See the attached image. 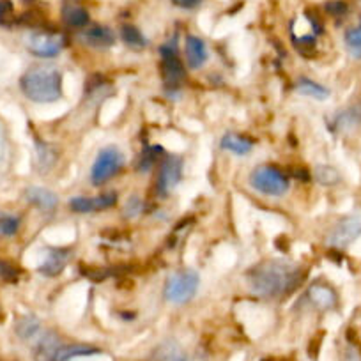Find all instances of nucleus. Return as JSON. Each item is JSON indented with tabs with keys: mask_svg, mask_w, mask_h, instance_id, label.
<instances>
[{
	"mask_svg": "<svg viewBox=\"0 0 361 361\" xmlns=\"http://www.w3.org/2000/svg\"><path fill=\"white\" fill-rule=\"evenodd\" d=\"M248 286L257 296L266 300H279L298 287L301 282V269L298 264L287 260H266L248 271Z\"/></svg>",
	"mask_w": 361,
	"mask_h": 361,
	"instance_id": "1",
	"label": "nucleus"
},
{
	"mask_svg": "<svg viewBox=\"0 0 361 361\" xmlns=\"http://www.w3.org/2000/svg\"><path fill=\"white\" fill-rule=\"evenodd\" d=\"M23 96L34 103H55L62 98V75L50 66H36L25 71L20 78Z\"/></svg>",
	"mask_w": 361,
	"mask_h": 361,
	"instance_id": "2",
	"label": "nucleus"
},
{
	"mask_svg": "<svg viewBox=\"0 0 361 361\" xmlns=\"http://www.w3.org/2000/svg\"><path fill=\"white\" fill-rule=\"evenodd\" d=\"M200 287V275L195 269H180L169 276L163 296L172 305H186L197 296Z\"/></svg>",
	"mask_w": 361,
	"mask_h": 361,
	"instance_id": "3",
	"label": "nucleus"
},
{
	"mask_svg": "<svg viewBox=\"0 0 361 361\" xmlns=\"http://www.w3.org/2000/svg\"><path fill=\"white\" fill-rule=\"evenodd\" d=\"M253 190L267 197H282L289 190V179L283 172L271 165H260L250 176Z\"/></svg>",
	"mask_w": 361,
	"mask_h": 361,
	"instance_id": "4",
	"label": "nucleus"
},
{
	"mask_svg": "<svg viewBox=\"0 0 361 361\" xmlns=\"http://www.w3.org/2000/svg\"><path fill=\"white\" fill-rule=\"evenodd\" d=\"M123 165L124 156L119 147H116V145L103 147L98 152V156H96L92 166H90V180H92V185L99 186L109 179H112L114 176L121 172Z\"/></svg>",
	"mask_w": 361,
	"mask_h": 361,
	"instance_id": "5",
	"label": "nucleus"
},
{
	"mask_svg": "<svg viewBox=\"0 0 361 361\" xmlns=\"http://www.w3.org/2000/svg\"><path fill=\"white\" fill-rule=\"evenodd\" d=\"M159 54H161L163 59V78H165L166 87L170 90L179 89L180 82L186 76V69L183 62H180L179 55H177V41L170 39L169 43L163 44L159 48Z\"/></svg>",
	"mask_w": 361,
	"mask_h": 361,
	"instance_id": "6",
	"label": "nucleus"
},
{
	"mask_svg": "<svg viewBox=\"0 0 361 361\" xmlns=\"http://www.w3.org/2000/svg\"><path fill=\"white\" fill-rule=\"evenodd\" d=\"M361 235V211L342 218L335 227L329 231L328 243L333 248H347Z\"/></svg>",
	"mask_w": 361,
	"mask_h": 361,
	"instance_id": "7",
	"label": "nucleus"
},
{
	"mask_svg": "<svg viewBox=\"0 0 361 361\" xmlns=\"http://www.w3.org/2000/svg\"><path fill=\"white\" fill-rule=\"evenodd\" d=\"M66 39L62 34L57 32H32L27 39V48H29L30 54L34 57H39V59H54L57 57L59 54L62 51L64 48Z\"/></svg>",
	"mask_w": 361,
	"mask_h": 361,
	"instance_id": "8",
	"label": "nucleus"
},
{
	"mask_svg": "<svg viewBox=\"0 0 361 361\" xmlns=\"http://www.w3.org/2000/svg\"><path fill=\"white\" fill-rule=\"evenodd\" d=\"M183 177V159L179 156H166L158 173V192L169 195Z\"/></svg>",
	"mask_w": 361,
	"mask_h": 361,
	"instance_id": "9",
	"label": "nucleus"
},
{
	"mask_svg": "<svg viewBox=\"0 0 361 361\" xmlns=\"http://www.w3.org/2000/svg\"><path fill=\"white\" fill-rule=\"evenodd\" d=\"M117 204V193L110 192V193H103V195L98 197H75L69 202V207H71L75 213H98V211H105L110 209Z\"/></svg>",
	"mask_w": 361,
	"mask_h": 361,
	"instance_id": "10",
	"label": "nucleus"
},
{
	"mask_svg": "<svg viewBox=\"0 0 361 361\" xmlns=\"http://www.w3.org/2000/svg\"><path fill=\"white\" fill-rule=\"evenodd\" d=\"M307 298L317 310H331V308H335L336 301H338L335 289L331 286H328L326 282L312 283L308 287Z\"/></svg>",
	"mask_w": 361,
	"mask_h": 361,
	"instance_id": "11",
	"label": "nucleus"
},
{
	"mask_svg": "<svg viewBox=\"0 0 361 361\" xmlns=\"http://www.w3.org/2000/svg\"><path fill=\"white\" fill-rule=\"evenodd\" d=\"M80 39L92 48H110L116 44V34L105 25H90L83 29Z\"/></svg>",
	"mask_w": 361,
	"mask_h": 361,
	"instance_id": "12",
	"label": "nucleus"
},
{
	"mask_svg": "<svg viewBox=\"0 0 361 361\" xmlns=\"http://www.w3.org/2000/svg\"><path fill=\"white\" fill-rule=\"evenodd\" d=\"M25 199L43 213H54L59 207V197L43 186H30L25 190Z\"/></svg>",
	"mask_w": 361,
	"mask_h": 361,
	"instance_id": "13",
	"label": "nucleus"
},
{
	"mask_svg": "<svg viewBox=\"0 0 361 361\" xmlns=\"http://www.w3.org/2000/svg\"><path fill=\"white\" fill-rule=\"evenodd\" d=\"M71 250L68 248H54L48 252L44 262L39 266V273L44 276H59L64 271L66 264L71 259Z\"/></svg>",
	"mask_w": 361,
	"mask_h": 361,
	"instance_id": "14",
	"label": "nucleus"
},
{
	"mask_svg": "<svg viewBox=\"0 0 361 361\" xmlns=\"http://www.w3.org/2000/svg\"><path fill=\"white\" fill-rule=\"evenodd\" d=\"M62 342L55 333H41L39 338L34 343V360L36 361H54L55 354L61 349Z\"/></svg>",
	"mask_w": 361,
	"mask_h": 361,
	"instance_id": "15",
	"label": "nucleus"
},
{
	"mask_svg": "<svg viewBox=\"0 0 361 361\" xmlns=\"http://www.w3.org/2000/svg\"><path fill=\"white\" fill-rule=\"evenodd\" d=\"M185 54L188 66L192 69H199L206 64L207 57V47L204 43V39H200L199 36H188L185 41Z\"/></svg>",
	"mask_w": 361,
	"mask_h": 361,
	"instance_id": "16",
	"label": "nucleus"
},
{
	"mask_svg": "<svg viewBox=\"0 0 361 361\" xmlns=\"http://www.w3.org/2000/svg\"><path fill=\"white\" fill-rule=\"evenodd\" d=\"M62 22L71 29H85V27H89L90 15L83 6L66 4L62 8Z\"/></svg>",
	"mask_w": 361,
	"mask_h": 361,
	"instance_id": "17",
	"label": "nucleus"
},
{
	"mask_svg": "<svg viewBox=\"0 0 361 361\" xmlns=\"http://www.w3.org/2000/svg\"><path fill=\"white\" fill-rule=\"evenodd\" d=\"M102 350L98 347L87 345V343H69V345H64L62 343L61 349L55 354L54 361H73L76 357H87V356H94V354H99Z\"/></svg>",
	"mask_w": 361,
	"mask_h": 361,
	"instance_id": "18",
	"label": "nucleus"
},
{
	"mask_svg": "<svg viewBox=\"0 0 361 361\" xmlns=\"http://www.w3.org/2000/svg\"><path fill=\"white\" fill-rule=\"evenodd\" d=\"M220 147L235 156H246L248 152H252L253 144L252 140L238 133H225L220 140Z\"/></svg>",
	"mask_w": 361,
	"mask_h": 361,
	"instance_id": "19",
	"label": "nucleus"
},
{
	"mask_svg": "<svg viewBox=\"0 0 361 361\" xmlns=\"http://www.w3.org/2000/svg\"><path fill=\"white\" fill-rule=\"evenodd\" d=\"M331 124L333 128H335V131H349V130H354L356 126H360L361 105H354L350 106V109H345L340 114H336Z\"/></svg>",
	"mask_w": 361,
	"mask_h": 361,
	"instance_id": "20",
	"label": "nucleus"
},
{
	"mask_svg": "<svg viewBox=\"0 0 361 361\" xmlns=\"http://www.w3.org/2000/svg\"><path fill=\"white\" fill-rule=\"evenodd\" d=\"M296 90L301 96H307V98L315 99V102H326V99L331 96L328 87L321 85V83L314 82L310 78H300L296 83Z\"/></svg>",
	"mask_w": 361,
	"mask_h": 361,
	"instance_id": "21",
	"label": "nucleus"
},
{
	"mask_svg": "<svg viewBox=\"0 0 361 361\" xmlns=\"http://www.w3.org/2000/svg\"><path fill=\"white\" fill-rule=\"evenodd\" d=\"M121 39H123L128 47L133 48V50H144V48L147 47V37L144 36V32H142L138 27L131 25V23H124V25L121 27Z\"/></svg>",
	"mask_w": 361,
	"mask_h": 361,
	"instance_id": "22",
	"label": "nucleus"
},
{
	"mask_svg": "<svg viewBox=\"0 0 361 361\" xmlns=\"http://www.w3.org/2000/svg\"><path fill=\"white\" fill-rule=\"evenodd\" d=\"M16 335L22 340H37L41 335V322L39 319L32 317V315H27V317H22L18 322H16Z\"/></svg>",
	"mask_w": 361,
	"mask_h": 361,
	"instance_id": "23",
	"label": "nucleus"
},
{
	"mask_svg": "<svg viewBox=\"0 0 361 361\" xmlns=\"http://www.w3.org/2000/svg\"><path fill=\"white\" fill-rule=\"evenodd\" d=\"M158 361H206L199 356H192V354L180 350L176 343H165L158 349Z\"/></svg>",
	"mask_w": 361,
	"mask_h": 361,
	"instance_id": "24",
	"label": "nucleus"
},
{
	"mask_svg": "<svg viewBox=\"0 0 361 361\" xmlns=\"http://www.w3.org/2000/svg\"><path fill=\"white\" fill-rule=\"evenodd\" d=\"M315 179L324 186H333V185H338L340 183V173L335 166L331 165H319L315 166V172H314Z\"/></svg>",
	"mask_w": 361,
	"mask_h": 361,
	"instance_id": "25",
	"label": "nucleus"
},
{
	"mask_svg": "<svg viewBox=\"0 0 361 361\" xmlns=\"http://www.w3.org/2000/svg\"><path fill=\"white\" fill-rule=\"evenodd\" d=\"M161 151L163 149L158 147V145H154V147H145L144 152H142L137 169L140 170V172H147V170H151L152 165H156V163L159 161V158H161L163 154Z\"/></svg>",
	"mask_w": 361,
	"mask_h": 361,
	"instance_id": "26",
	"label": "nucleus"
},
{
	"mask_svg": "<svg viewBox=\"0 0 361 361\" xmlns=\"http://www.w3.org/2000/svg\"><path fill=\"white\" fill-rule=\"evenodd\" d=\"M345 47L350 55L361 59V27L356 25L345 32Z\"/></svg>",
	"mask_w": 361,
	"mask_h": 361,
	"instance_id": "27",
	"label": "nucleus"
},
{
	"mask_svg": "<svg viewBox=\"0 0 361 361\" xmlns=\"http://www.w3.org/2000/svg\"><path fill=\"white\" fill-rule=\"evenodd\" d=\"M20 231V218L8 213H0V235L13 238Z\"/></svg>",
	"mask_w": 361,
	"mask_h": 361,
	"instance_id": "28",
	"label": "nucleus"
},
{
	"mask_svg": "<svg viewBox=\"0 0 361 361\" xmlns=\"http://www.w3.org/2000/svg\"><path fill=\"white\" fill-rule=\"evenodd\" d=\"M324 9L329 16H333V18L336 20L343 18V16L349 13V6H347L343 0H331V2H326Z\"/></svg>",
	"mask_w": 361,
	"mask_h": 361,
	"instance_id": "29",
	"label": "nucleus"
},
{
	"mask_svg": "<svg viewBox=\"0 0 361 361\" xmlns=\"http://www.w3.org/2000/svg\"><path fill=\"white\" fill-rule=\"evenodd\" d=\"M37 159H39V165L44 169H50L55 163V154L51 151L50 145L47 144H37Z\"/></svg>",
	"mask_w": 361,
	"mask_h": 361,
	"instance_id": "30",
	"label": "nucleus"
},
{
	"mask_svg": "<svg viewBox=\"0 0 361 361\" xmlns=\"http://www.w3.org/2000/svg\"><path fill=\"white\" fill-rule=\"evenodd\" d=\"M142 209H144L142 200L138 199V197H131V199L126 202V206H124V216L135 218L142 213Z\"/></svg>",
	"mask_w": 361,
	"mask_h": 361,
	"instance_id": "31",
	"label": "nucleus"
},
{
	"mask_svg": "<svg viewBox=\"0 0 361 361\" xmlns=\"http://www.w3.org/2000/svg\"><path fill=\"white\" fill-rule=\"evenodd\" d=\"M293 44L300 51H308L315 47V36H301V37H293Z\"/></svg>",
	"mask_w": 361,
	"mask_h": 361,
	"instance_id": "32",
	"label": "nucleus"
},
{
	"mask_svg": "<svg viewBox=\"0 0 361 361\" xmlns=\"http://www.w3.org/2000/svg\"><path fill=\"white\" fill-rule=\"evenodd\" d=\"M13 15V4L9 0H0V25L8 23Z\"/></svg>",
	"mask_w": 361,
	"mask_h": 361,
	"instance_id": "33",
	"label": "nucleus"
},
{
	"mask_svg": "<svg viewBox=\"0 0 361 361\" xmlns=\"http://www.w3.org/2000/svg\"><path fill=\"white\" fill-rule=\"evenodd\" d=\"M176 8L186 9V11H192V9L199 8L202 4V0H170Z\"/></svg>",
	"mask_w": 361,
	"mask_h": 361,
	"instance_id": "34",
	"label": "nucleus"
},
{
	"mask_svg": "<svg viewBox=\"0 0 361 361\" xmlns=\"http://www.w3.org/2000/svg\"><path fill=\"white\" fill-rule=\"evenodd\" d=\"M360 27H361V22H360Z\"/></svg>",
	"mask_w": 361,
	"mask_h": 361,
	"instance_id": "35",
	"label": "nucleus"
}]
</instances>
